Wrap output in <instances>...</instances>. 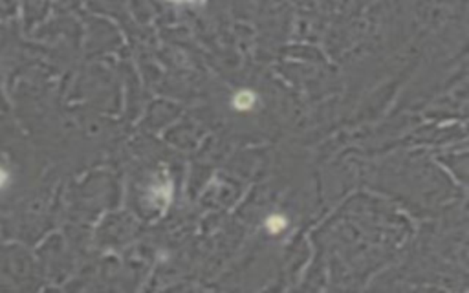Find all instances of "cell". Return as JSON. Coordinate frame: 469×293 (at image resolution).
Here are the masks:
<instances>
[{
  "label": "cell",
  "mask_w": 469,
  "mask_h": 293,
  "mask_svg": "<svg viewBox=\"0 0 469 293\" xmlns=\"http://www.w3.org/2000/svg\"><path fill=\"white\" fill-rule=\"evenodd\" d=\"M149 196H150V202H153V205H156V207L162 209V212H165L172 200V182L171 180L167 178L165 182L153 183V187H150V191H149Z\"/></svg>",
  "instance_id": "6da1fadb"
},
{
  "label": "cell",
  "mask_w": 469,
  "mask_h": 293,
  "mask_svg": "<svg viewBox=\"0 0 469 293\" xmlns=\"http://www.w3.org/2000/svg\"><path fill=\"white\" fill-rule=\"evenodd\" d=\"M255 94L253 92H249V90H240L239 94L234 96L233 98V106L237 108V110H252L253 106H255Z\"/></svg>",
  "instance_id": "7a4b0ae2"
},
{
  "label": "cell",
  "mask_w": 469,
  "mask_h": 293,
  "mask_svg": "<svg viewBox=\"0 0 469 293\" xmlns=\"http://www.w3.org/2000/svg\"><path fill=\"white\" fill-rule=\"evenodd\" d=\"M286 225H288V220H286V217H282V215H272V217H268V220H266V230L273 235L284 231Z\"/></svg>",
  "instance_id": "3957f363"
},
{
  "label": "cell",
  "mask_w": 469,
  "mask_h": 293,
  "mask_svg": "<svg viewBox=\"0 0 469 293\" xmlns=\"http://www.w3.org/2000/svg\"><path fill=\"white\" fill-rule=\"evenodd\" d=\"M8 182H9V175L6 173V169H2V167H0V191H2L6 185H8Z\"/></svg>",
  "instance_id": "277c9868"
},
{
  "label": "cell",
  "mask_w": 469,
  "mask_h": 293,
  "mask_svg": "<svg viewBox=\"0 0 469 293\" xmlns=\"http://www.w3.org/2000/svg\"><path fill=\"white\" fill-rule=\"evenodd\" d=\"M171 2H176V4H195V6H200V4H204L205 0H171Z\"/></svg>",
  "instance_id": "5b68a950"
}]
</instances>
